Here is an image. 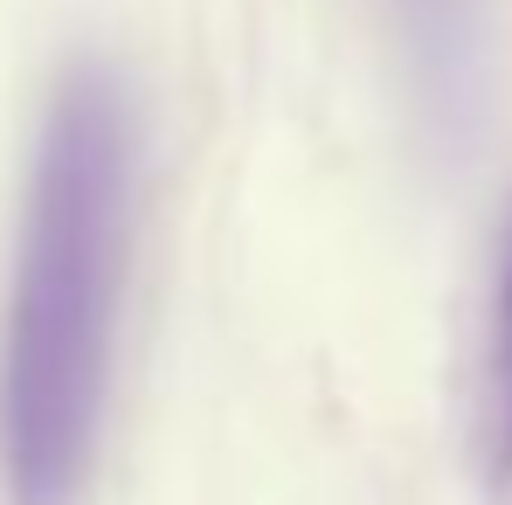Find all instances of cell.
<instances>
[{
  "mask_svg": "<svg viewBox=\"0 0 512 505\" xmlns=\"http://www.w3.org/2000/svg\"><path fill=\"white\" fill-rule=\"evenodd\" d=\"M485 457L512 478V243L499 270V319H492V381H485Z\"/></svg>",
  "mask_w": 512,
  "mask_h": 505,
  "instance_id": "cell-2",
  "label": "cell"
},
{
  "mask_svg": "<svg viewBox=\"0 0 512 505\" xmlns=\"http://www.w3.org/2000/svg\"><path fill=\"white\" fill-rule=\"evenodd\" d=\"M125 201V104L111 77L77 70L42 125L0 346V457L14 505H70L90 471L125 270Z\"/></svg>",
  "mask_w": 512,
  "mask_h": 505,
  "instance_id": "cell-1",
  "label": "cell"
}]
</instances>
